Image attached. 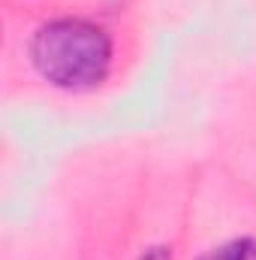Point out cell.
<instances>
[{"instance_id":"cell-3","label":"cell","mask_w":256,"mask_h":260,"mask_svg":"<svg viewBox=\"0 0 256 260\" xmlns=\"http://www.w3.org/2000/svg\"><path fill=\"white\" fill-rule=\"evenodd\" d=\"M139 260H172V254H169V248H163V245H154V248L142 251V257H139Z\"/></svg>"},{"instance_id":"cell-2","label":"cell","mask_w":256,"mask_h":260,"mask_svg":"<svg viewBox=\"0 0 256 260\" xmlns=\"http://www.w3.org/2000/svg\"><path fill=\"white\" fill-rule=\"evenodd\" d=\"M196 260H256V236H244V239H229L211 251H205Z\"/></svg>"},{"instance_id":"cell-1","label":"cell","mask_w":256,"mask_h":260,"mask_svg":"<svg viewBox=\"0 0 256 260\" xmlns=\"http://www.w3.org/2000/svg\"><path fill=\"white\" fill-rule=\"evenodd\" d=\"M30 64L64 91H91L112 70V37L84 18H55L30 37Z\"/></svg>"}]
</instances>
